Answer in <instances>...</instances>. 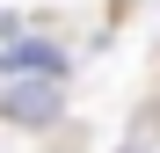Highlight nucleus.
Returning <instances> with one entry per match:
<instances>
[{"label": "nucleus", "instance_id": "1", "mask_svg": "<svg viewBox=\"0 0 160 153\" xmlns=\"http://www.w3.org/2000/svg\"><path fill=\"white\" fill-rule=\"evenodd\" d=\"M0 110H8V124H29V131L58 124L66 73H29V66H8V59H0Z\"/></svg>", "mask_w": 160, "mask_h": 153}, {"label": "nucleus", "instance_id": "2", "mask_svg": "<svg viewBox=\"0 0 160 153\" xmlns=\"http://www.w3.org/2000/svg\"><path fill=\"white\" fill-rule=\"evenodd\" d=\"M8 66H29V73H66V51L58 44H37V37H22L8 51Z\"/></svg>", "mask_w": 160, "mask_h": 153}]
</instances>
